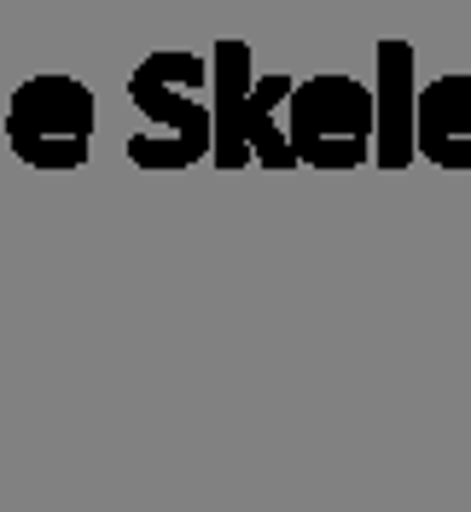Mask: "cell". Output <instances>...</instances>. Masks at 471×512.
I'll return each mask as SVG.
<instances>
[{
    "label": "cell",
    "instance_id": "obj_1",
    "mask_svg": "<svg viewBox=\"0 0 471 512\" xmlns=\"http://www.w3.org/2000/svg\"><path fill=\"white\" fill-rule=\"evenodd\" d=\"M99 105L82 76L41 70L6 94V152L30 169H82L94 152Z\"/></svg>",
    "mask_w": 471,
    "mask_h": 512
},
{
    "label": "cell",
    "instance_id": "obj_2",
    "mask_svg": "<svg viewBox=\"0 0 471 512\" xmlns=\"http://www.w3.org/2000/svg\"><path fill=\"white\" fill-rule=\"evenodd\" d=\"M291 146L309 169H361L373 163V82L320 70L291 88Z\"/></svg>",
    "mask_w": 471,
    "mask_h": 512
},
{
    "label": "cell",
    "instance_id": "obj_3",
    "mask_svg": "<svg viewBox=\"0 0 471 512\" xmlns=\"http://www.w3.org/2000/svg\"><path fill=\"white\" fill-rule=\"evenodd\" d=\"M128 105L140 111V128L187 140L198 158L210 163V53L192 47H157L134 64L128 76Z\"/></svg>",
    "mask_w": 471,
    "mask_h": 512
},
{
    "label": "cell",
    "instance_id": "obj_4",
    "mask_svg": "<svg viewBox=\"0 0 471 512\" xmlns=\"http://www.w3.org/2000/svg\"><path fill=\"white\" fill-rule=\"evenodd\" d=\"M419 64L408 41H378L373 53V163L378 169H408L419 158Z\"/></svg>",
    "mask_w": 471,
    "mask_h": 512
},
{
    "label": "cell",
    "instance_id": "obj_5",
    "mask_svg": "<svg viewBox=\"0 0 471 512\" xmlns=\"http://www.w3.org/2000/svg\"><path fill=\"white\" fill-rule=\"evenodd\" d=\"M251 88H256V70H251V47L245 41H216L210 47V163L216 169H245L256 163L251 152Z\"/></svg>",
    "mask_w": 471,
    "mask_h": 512
},
{
    "label": "cell",
    "instance_id": "obj_6",
    "mask_svg": "<svg viewBox=\"0 0 471 512\" xmlns=\"http://www.w3.org/2000/svg\"><path fill=\"white\" fill-rule=\"evenodd\" d=\"M419 158L437 169H471V70H448L419 88Z\"/></svg>",
    "mask_w": 471,
    "mask_h": 512
},
{
    "label": "cell",
    "instance_id": "obj_7",
    "mask_svg": "<svg viewBox=\"0 0 471 512\" xmlns=\"http://www.w3.org/2000/svg\"><path fill=\"white\" fill-rule=\"evenodd\" d=\"M291 88H297V76H285V70L256 76L251 88V152L262 169H297V146H291V123H285Z\"/></svg>",
    "mask_w": 471,
    "mask_h": 512
},
{
    "label": "cell",
    "instance_id": "obj_8",
    "mask_svg": "<svg viewBox=\"0 0 471 512\" xmlns=\"http://www.w3.org/2000/svg\"><path fill=\"white\" fill-rule=\"evenodd\" d=\"M128 163H134V169H152V175H175V169H192V163H204V158L192 152L187 140H175V134L134 128V134H128Z\"/></svg>",
    "mask_w": 471,
    "mask_h": 512
},
{
    "label": "cell",
    "instance_id": "obj_9",
    "mask_svg": "<svg viewBox=\"0 0 471 512\" xmlns=\"http://www.w3.org/2000/svg\"><path fill=\"white\" fill-rule=\"evenodd\" d=\"M12 158V152H6V94H0V163Z\"/></svg>",
    "mask_w": 471,
    "mask_h": 512
}]
</instances>
